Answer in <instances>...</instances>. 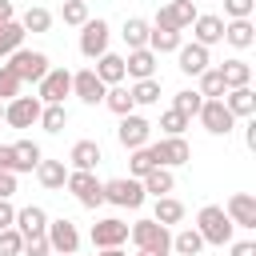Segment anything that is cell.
Listing matches in <instances>:
<instances>
[{
    "label": "cell",
    "mask_w": 256,
    "mask_h": 256,
    "mask_svg": "<svg viewBox=\"0 0 256 256\" xmlns=\"http://www.w3.org/2000/svg\"><path fill=\"white\" fill-rule=\"evenodd\" d=\"M36 96H40V104H64V96H72V72L68 68H48L36 80Z\"/></svg>",
    "instance_id": "7"
},
{
    "label": "cell",
    "mask_w": 256,
    "mask_h": 256,
    "mask_svg": "<svg viewBox=\"0 0 256 256\" xmlns=\"http://www.w3.org/2000/svg\"><path fill=\"white\" fill-rule=\"evenodd\" d=\"M228 252H232V256H256V240H232Z\"/></svg>",
    "instance_id": "49"
},
{
    "label": "cell",
    "mask_w": 256,
    "mask_h": 256,
    "mask_svg": "<svg viewBox=\"0 0 256 256\" xmlns=\"http://www.w3.org/2000/svg\"><path fill=\"white\" fill-rule=\"evenodd\" d=\"M188 124H192V116H184V112H176V108L160 112V132H164V136H184Z\"/></svg>",
    "instance_id": "39"
},
{
    "label": "cell",
    "mask_w": 256,
    "mask_h": 256,
    "mask_svg": "<svg viewBox=\"0 0 256 256\" xmlns=\"http://www.w3.org/2000/svg\"><path fill=\"white\" fill-rule=\"evenodd\" d=\"M152 220H156V224H164V228H172V224H180V220H184V204H180L172 192H168V196H156Z\"/></svg>",
    "instance_id": "26"
},
{
    "label": "cell",
    "mask_w": 256,
    "mask_h": 256,
    "mask_svg": "<svg viewBox=\"0 0 256 256\" xmlns=\"http://www.w3.org/2000/svg\"><path fill=\"white\" fill-rule=\"evenodd\" d=\"M252 8H256V0H224L228 20H244V16H252Z\"/></svg>",
    "instance_id": "46"
},
{
    "label": "cell",
    "mask_w": 256,
    "mask_h": 256,
    "mask_svg": "<svg viewBox=\"0 0 256 256\" xmlns=\"http://www.w3.org/2000/svg\"><path fill=\"white\" fill-rule=\"evenodd\" d=\"M244 144L256 152V116H248V124H244Z\"/></svg>",
    "instance_id": "51"
},
{
    "label": "cell",
    "mask_w": 256,
    "mask_h": 256,
    "mask_svg": "<svg viewBox=\"0 0 256 256\" xmlns=\"http://www.w3.org/2000/svg\"><path fill=\"white\" fill-rule=\"evenodd\" d=\"M152 152H156V164H164V168H172V172L192 160V148H188L184 136H160V140L152 144Z\"/></svg>",
    "instance_id": "12"
},
{
    "label": "cell",
    "mask_w": 256,
    "mask_h": 256,
    "mask_svg": "<svg viewBox=\"0 0 256 256\" xmlns=\"http://www.w3.org/2000/svg\"><path fill=\"white\" fill-rule=\"evenodd\" d=\"M68 256H80V252H68Z\"/></svg>",
    "instance_id": "56"
},
{
    "label": "cell",
    "mask_w": 256,
    "mask_h": 256,
    "mask_svg": "<svg viewBox=\"0 0 256 256\" xmlns=\"http://www.w3.org/2000/svg\"><path fill=\"white\" fill-rule=\"evenodd\" d=\"M156 64H160V56L144 44V48H128V56H124V80H148V76H156Z\"/></svg>",
    "instance_id": "14"
},
{
    "label": "cell",
    "mask_w": 256,
    "mask_h": 256,
    "mask_svg": "<svg viewBox=\"0 0 256 256\" xmlns=\"http://www.w3.org/2000/svg\"><path fill=\"white\" fill-rule=\"evenodd\" d=\"M136 256H156V252H140V248H136Z\"/></svg>",
    "instance_id": "55"
},
{
    "label": "cell",
    "mask_w": 256,
    "mask_h": 256,
    "mask_svg": "<svg viewBox=\"0 0 256 256\" xmlns=\"http://www.w3.org/2000/svg\"><path fill=\"white\" fill-rule=\"evenodd\" d=\"M8 68H12L24 84H36V80L52 68V60H48V52H40V48H24V44H20V48L8 56Z\"/></svg>",
    "instance_id": "3"
},
{
    "label": "cell",
    "mask_w": 256,
    "mask_h": 256,
    "mask_svg": "<svg viewBox=\"0 0 256 256\" xmlns=\"http://www.w3.org/2000/svg\"><path fill=\"white\" fill-rule=\"evenodd\" d=\"M24 252V236L16 228H0V256H20Z\"/></svg>",
    "instance_id": "44"
},
{
    "label": "cell",
    "mask_w": 256,
    "mask_h": 256,
    "mask_svg": "<svg viewBox=\"0 0 256 256\" xmlns=\"http://www.w3.org/2000/svg\"><path fill=\"white\" fill-rule=\"evenodd\" d=\"M108 40H112V28H108V20H84L80 24V56H88V60H96L100 52H108Z\"/></svg>",
    "instance_id": "9"
},
{
    "label": "cell",
    "mask_w": 256,
    "mask_h": 256,
    "mask_svg": "<svg viewBox=\"0 0 256 256\" xmlns=\"http://www.w3.org/2000/svg\"><path fill=\"white\" fill-rule=\"evenodd\" d=\"M12 220H16V208H12V200H0V228H12Z\"/></svg>",
    "instance_id": "50"
},
{
    "label": "cell",
    "mask_w": 256,
    "mask_h": 256,
    "mask_svg": "<svg viewBox=\"0 0 256 256\" xmlns=\"http://www.w3.org/2000/svg\"><path fill=\"white\" fill-rule=\"evenodd\" d=\"M176 60H180L176 68H180L184 76H200L204 68H212V52H208L204 44H196V40H192V44H180V48H176Z\"/></svg>",
    "instance_id": "17"
},
{
    "label": "cell",
    "mask_w": 256,
    "mask_h": 256,
    "mask_svg": "<svg viewBox=\"0 0 256 256\" xmlns=\"http://www.w3.org/2000/svg\"><path fill=\"white\" fill-rule=\"evenodd\" d=\"M20 24H24V32H48L52 28V12L48 8H40V4H32L24 16H16Z\"/></svg>",
    "instance_id": "37"
},
{
    "label": "cell",
    "mask_w": 256,
    "mask_h": 256,
    "mask_svg": "<svg viewBox=\"0 0 256 256\" xmlns=\"http://www.w3.org/2000/svg\"><path fill=\"white\" fill-rule=\"evenodd\" d=\"M40 96H12V100H4V124L8 128H32L36 120H40Z\"/></svg>",
    "instance_id": "8"
},
{
    "label": "cell",
    "mask_w": 256,
    "mask_h": 256,
    "mask_svg": "<svg viewBox=\"0 0 256 256\" xmlns=\"http://www.w3.org/2000/svg\"><path fill=\"white\" fill-rule=\"evenodd\" d=\"M148 136H152V120L148 116H140V112H128V116H120V124H116V140H120V148H144L148 144Z\"/></svg>",
    "instance_id": "10"
},
{
    "label": "cell",
    "mask_w": 256,
    "mask_h": 256,
    "mask_svg": "<svg viewBox=\"0 0 256 256\" xmlns=\"http://www.w3.org/2000/svg\"><path fill=\"white\" fill-rule=\"evenodd\" d=\"M148 196H144V184L136 176H116V180H104V204H116V208H140Z\"/></svg>",
    "instance_id": "5"
},
{
    "label": "cell",
    "mask_w": 256,
    "mask_h": 256,
    "mask_svg": "<svg viewBox=\"0 0 256 256\" xmlns=\"http://www.w3.org/2000/svg\"><path fill=\"white\" fill-rule=\"evenodd\" d=\"M36 124H40L44 132H52V136H56V132H64V124H68V108H64V104H44Z\"/></svg>",
    "instance_id": "35"
},
{
    "label": "cell",
    "mask_w": 256,
    "mask_h": 256,
    "mask_svg": "<svg viewBox=\"0 0 256 256\" xmlns=\"http://www.w3.org/2000/svg\"><path fill=\"white\" fill-rule=\"evenodd\" d=\"M72 96H76L80 104H88V108L104 104V84H100V76H96L92 68H80V72H72Z\"/></svg>",
    "instance_id": "15"
},
{
    "label": "cell",
    "mask_w": 256,
    "mask_h": 256,
    "mask_svg": "<svg viewBox=\"0 0 256 256\" xmlns=\"http://www.w3.org/2000/svg\"><path fill=\"white\" fill-rule=\"evenodd\" d=\"M0 124H4V100H0Z\"/></svg>",
    "instance_id": "54"
},
{
    "label": "cell",
    "mask_w": 256,
    "mask_h": 256,
    "mask_svg": "<svg viewBox=\"0 0 256 256\" xmlns=\"http://www.w3.org/2000/svg\"><path fill=\"white\" fill-rule=\"evenodd\" d=\"M12 192H16V172L0 168V200H12Z\"/></svg>",
    "instance_id": "48"
},
{
    "label": "cell",
    "mask_w": 256,
    "mask_h": 256,
    "mask_svg": "<svg viewBox=\"0 0 256 256\" xmlns=\"http://www.w3.org/2000/svg\"><path fill=\"white\" fill-rule=\"evenodd\" d=\"M104 108H108V112H116V116H128V112H136V104H132V92H128L124 84H112V88H104Z\"/></svg>",
    "instance_id": "29"
},
{
    "label": "cell",
    "mask_w": 256,
    "mask_h": 256,
    "mask_svg": "<svg viewBox=\"0 0 256 256\" xmlns=\"http://www.w3.org/2000/svg\"><path fill=\"white\" fill-rule=\"evenodd\" d=\"M88 236H92V248H124L128 244V224L120 216H104V220L92 224Z\"/></svg>",
    "instance_id": "13"
},
{
    "label": "cell",
    "mask_w": 256,
    "mask_h": 256,
    "mask_svg": "<svg viewBox=\"0 0 256 256\" xmlns=\"http://www.w3.org/2000/svg\"><path fill=\"white\" fill-rule=\"evenodd\" d=\"M44 236H48L52 252H60V256H68V252H80V228H76L68 216H56V220H48Z\"/></svg>",
    "instance_id": "11"
},
{
    "label": "cell",
    "mask_w": 256,
    "mask_h": 256,
    "mask_svg": "<svg viewBox=\"0 0 256 256\" xmlns=\"http://www.w3.org/2000/svg\"><path fill=\"white\" fill-rule=\"evenodd\" d=\"M140 184H144V196H168V192L176 188V172L164 168V164H156L152 172L140 176Z\"/></svg>",
    "instance_id": "24"
},
{
    "label": "cell",
    "mask_w": 256,
    "mask_h": 256,
    "mask_svg": "<svg viewBox=\"0 0 256 256\" xmlns=\"http://www.w3.org/2000/svg\"><path fill=\"white\" fill-rule=\"evenodd\" d=\"M64 188H68V192L76 196V204H84V208H100V204H104V180H96V172L68 168Z\"/></svg>",
    "instance_id": "4"
},
{
    "label": "cell",
    "mask_w": 256,
    "mask_h": 256,
    "mask_svg": "<svg viewBox=\"0 0 256 256\" xmlns=\"http://www.w3.org/2000/svg\"><path fill=\"white\" fill-rule=\"evenodd\" d=\"M172 252H176V256H200V252H204V236H200L196 228H180V232L172 236Z\"/></svg>",
    "instance_id": "30"
},
{
    "label": "cell",
    "mask_w": 256,
    "mask_h": 256,
    "mask_svg": "<svg viewBox=\"0 0 256 256\" xmlns=\"http://www.w3.org/2000/svg\"><path fill=\"white\" fill-rule=\"evenodd\" d=\"M60 20H64V24H72V28H80V24L88 20V0H64Z\"/></svg>",
    "instance_id": "42"
},
{
    "label": "cell",
    "mask_w": 256,
    "mask_h": 256,
    "mask_svg": "<svg viewBox=\"0 0 256 256\" xmlns=\"http://www.w3.org/2000/svg\"><path fill=\"white\" fill-rule=\"evenodd\" d=\"M156 168V152H152V144H144V148H132V156H128V176H144V172H152Z\"/></svg>",
    "instance_id": "36"
},
{
    "label": "cell",
    "mask_w": 256,
    "mask_h": 256,
    "mask_svg": "<svg viewBox=\"0 0 256 256\" xmlns=\"http://www.w3.org/2000/svg\"><path fill=\"white\" fill-rule=\"evenodd\" d=\"M8 20H16V4L12 0H0V24H8Z\"/></svg>",
    "instance_id": "52"
},
{
    "label": "cell",
    "mask_w": 256,
    "mask_h": 256,
    "mask_svg": "<svg viewBox=\"0 0 256 256\" xmlns=\"http://www.w3.org/2000/svg\"><path fill=\"white\" fill-rule=\"evenodd\" d=\"M220 100L228 104V112H232L236 120H248V116H256V92H252V84H244V88H228Z\"/></svg>",
    "instance_id": "20"
},
{
    "label": "cell",
    "mask_w": 256,
    "mask_h": 256,
    "mask_svg": "<svg viewBox=\"0 0 256 256\" xmlns=\"http://www.w3.org/2000/svg\"><path fill=\"white\" fill-rule=\"evenodd\" d=\"M24 36H28V32H24V24H20V20H8V24H0V56L8 60V56H12V52L24 44Z\"/></svg>",
    "instance_id": "34"
},
{
    "label": "cell",
    "mask_w": 256,
    "mask_h": 256,
    "mask_svg": "<svg viewBox=\"0 0 256 256\" xmlns=\"http://www.w3.org/2000/svg\"><path fill=\"white\" fill-rule=\"evenodd\" d=\"M220 76H224L228 88H244V84H252V64L240 60V56H232V60L220 64Z\"/></svg>",
    "instance_id": "27"
},
{
    "label": "cell",
    "mask_w": 256,
    "mask_h": 256,
    "mask_svg": "<svg viewBox=\"0 0 256 256\" xmlns=\"http://www.w3.org/2000/svg\"><path fill=\"white\" fill-rule=\"evenodd\" d=\"M32 172H36V180H40L48 192H60L64 180H68V164H64V160H40Z\"/></svg>",
    "instance_id": "25"
},
{
    "label": "cell",
    "mask_w": 256,
    "mask_h": 256,
    "mask_svg": "<svg viewBox=\"0 0 256 256\" xmlns=\"http://www.w3.org/2000/svg\"><path fill=\"white\" fill-rule=\"evenodd\" d=\"M128 240H132L140 252L172 256V232H168L164 224H156L152 216H144V220H132V224H128Z\"/></svg>",
    "instance_id": "2"
},
{
    "label": "cell",
    "mask_w": 256,
    "mask_h": 256,
    "mask_svg": "<svg viewBox=\"0 0 256 256\" xmlns=\"http://www.w3.org/2000/svg\"><path fill=\"white\" fill-rule=\"evenodd\" d=\"M92 72L100 76V84H104V88L124 84V56H120V52H100V56H96V64H92Z\"/></svg>",
    "instance_id": "19"
},
{
    "label": "cell",
    "mask_w": 256,
    "mask_h": 256,
    "mask_svg": "<svg viewBox=\"0 0 256 256\" xmlns=\"http://www.w3.org/2000/svg\"><path fill=\"white\" fill-rule=\"evenodd\" d=\"M148 32H152V24H148V20H140V16H128V20H124V28H120V36H124V44H128V48H144V44H148Z\"/></svg>",
    "instance_id": "31"
},
{
    "label": "cell",
    "mask_w": 256,
    "mask_h": 256,
    "mask_svg": "<svg viewBox=\"0 0 256 256\" xmlns=\"http://www.w3.org/2000/svg\"><path fill=\"white\" fill-rule=\"evenodd\" d=\"M180 44H184V32H176V28H152V32H148V48H152L156 56L176 52Z\"/></svg>",
    "instance_id": "28"
},
{
    "label": "cell",
    "mask_w": 256,
    "mask_h": 256,
    "mask_svg": "<svg viewBox=\"0 0 256 256\" xmlns=\"http://www.w3.org/2000/svg\"><path fill=\"white\" fill-rule=\"evenodd\" d=\"M24 92V80L8 68V64H0V100H12V96H20Z\"/></svg>",
    "instance_id": "43"
},
{
    "label": "cell",
    "mask_w": 256,
    "mask_h": 256,
    "mask_svg": "<svg viewBox=\"0 0 256 256\" xmlns=\"http://www.w3.org/2000/svg\"><path fill=\"white\" fill-rule=\"evenodd\" d=\"M20 256H52V244H48V236L44 232H36V236H24V252Z\"/></svg>",
    "instance_id": "45"
},
{
    "label": "cell",
    "mask_w": 256,
    "mask_h": 256,
    "mask_svg": "<svg viewBox=\"0 0 256 256\" xmlns=\"http://www.w3.org/2000/svg\"><path fill=\"white\" fill-rule=\"evenodd\" d=\"M196 80H200V88H196V92H200L204 100H208V96H224V92H228V84H224L220 68H204V72H200Z\"/></svg>",
    "instance_id": "38"
},
{
    "label": "cell",
    "mask_w": 256,
    "mask_h": 256,
    "mask_svg": "<svg viewBox=\"0 0 256 256\" xmlns=\"http://www.w3.org/2000/svg\"><path fill=\"white\" fill-rule=\"evenodd\" d=\"M164 12H168V20H172L180 32H184V28H192V20L200 16L192 0H168V4H164Z\"/></svg>",
    "instance_id": "33"
},
{
    "label": "cell",
    "mask_w": 256,
    "mask_h": 256,
    "mask_svg": "<svg viewBox=\"0 0 256 256\" xmlns=\"http://www.w3.org/2000/svg\"><path fill=\"white\" fill-rule=\"evenodd\" d=\"M200 104H204V96H200L196 88H180V92L172 96V108H176V112H184V116H196V112H200Z\"/></svg>",
    "instance_id": "40"
},
{
    "label": "cell",
    "mask_w": 256,
    "mask_h": 256,
    "mask_svg": "<svg viewBox=\"0 0 256 256\" xmlns=\"http://www.w3.org/2000/svg\"><path fill=\"white\" fill-rule=\"evenodd\" d=\"M104 160V152H100V144L96 140H76L72 144V152H68V164L72 168H80V172H96V164Z\"/></svg>",
    "instance_id": "23"
},
{
    "label": "cell",
    "mask_w": 256,
    "mask_h": 256,
    "mask_svg": "<svg viewBox=\"0 0 256 256\" xmlns=\"http://www.w3.org/2000/svg\"><path fill=\"white\" fill-rule=\"evenodd\" d=\"M12 148H16L20 164H24V172H32V168H36V164L44 160V152H40V144H36V140H16Z\"/></svg>",
    "instance_id": "41"
},
{
    "label": "cell",
    "mask_w": 256,
    "mask_h": 256,
    "mask_svg": "<svg viewBox=\"0 0 256 256\" xmlns=\"http://www.w3.org/2000/svg\"><path fill=\"white\" fill-rule=\"evenodd\" d=\"M224 44H232V48H252L256 44V24H252V16H244V20H224Z\"/></svg>",
    "instance_id": "22"
},
{
    "label": "cell",
    "mask_w": 256,
    "mask_h": 256,
    "mask_svg": "<svg viewBox=\"0 0 256 256\" xmlns=\"http://www.w3.org/2000/svg\"><path fill=\"white\" fill-rule=\"evenodd\" d=\"M128 92H132V104H136V108H148V104L160 100V80H156V76H148V80H132Z\"/></svg>",
    "instance_id": "32"
},
{
    "label": "cell",
    "mask_w": 256,
    "mask_h": 256,
    "mask_svg": "<svg viewBox=\"0 0 256 256\" xmlns=\"http://www.w3.org/2000/svg\"><path fill=\"white\" fill-rule=\"evenodd\" d=\"M96 256H128L124 248H96Z\"/></svg>",
    "instance_id": "53"
},
{
    "label": "cell",
    "mask_w": 256,
    "mask_h": 256,
    "mask_svg": "<svg viewBox=\"0 0 256 256\" xmlns=\"http://www.w3.org/2000/svg\"><path fill=\"white\" fill-rule=\"evenodd\" d=\"M200 236H204V244H212V248H228L232 240H236V224L228 220V212L220 208V204H204L200 212H196V224H192Z\"/></svg>",
    "instance_id": "1"
},
{
    "label": "cell",
    "mask_w": 256,
    "mask_h": 256,
    "mask_svg": "<svg viewBox=\"0 0 256 256\" xmlns=\"http://www.w3.org/2000/svg\"><path fill=\"white\" fill-rule=\"evenodd\" d=\"M0 168L4 172H24V164H20V156H16L12 144H0Z\"/></svg>",
    "instance_id": "47"
},
{
    "label": "cell",
    "mask_w": 256,
    "mask_h": 256,
    "mask_svg": "<svg viewBox=\"0 0 256 256\" xmlns=\"http://www.w3.org/2000/svg\"><path fill=\"white\" fill-rule=\"evenodd\" d=\"M12 228H16L20 236H36V232H44V228H48V212H44L40 204H24V208H16Z\"/></svg>",
    "instance_id": "21"
},
{
    "label": "cell",
    "mask_w": 256,
    "mask_h": 256,
    "mask_svg": "<svg viewBox=\"0 0 256 256\" xmlns=\"http://www.w3.org/2000/svg\"><path fill=\"white\" fill-rule=\"evenodd\" d=\"M224 212H228V220L236 224V228H256V196L252 192H232L228 196V204H224Z\"/></svg>",
    "instance_id": "16"
},
{
    "label": "cell",
    "mask_w": 256,
    "mask_h": 256,
    "mask_svg": "<svg viewBox=\"0 0 256 256\" xmlns=\"http://www.w3.org/2000/svg\"><path fill=\"white\" fill-rule=\"evenodd\" d=\"M192 40H196V44H204V48H212V44H220V40H224V16H212V12H200V16L192 20Z\"/></svg>",
    "instance_id": "18"
},
{
    "label": "cell",
    "mask_w": 256,
    "mask_h": 256,
    "mask_svg": "<svg viewBox=\"0 0 256 256\" xmlns=\"http://www.w3.org/2000/svg\"><path fill=\"white\" fill-rule=\"evenodd\" d=\"M196 120L204 124V132H208V136H228V132L236 128V116L228 112V104H224L220 96H208V100L200 104Z\"/></svg>",
    "instance_id": "6"
}]
</instances>
